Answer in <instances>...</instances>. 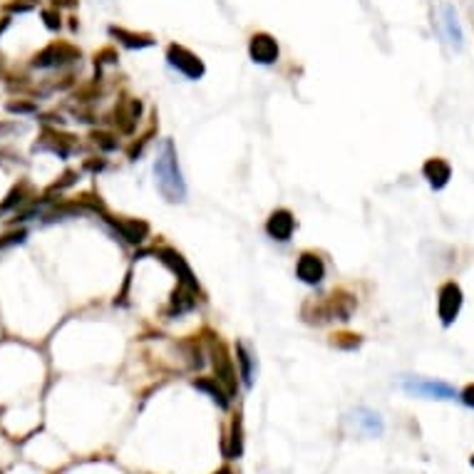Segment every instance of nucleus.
<instances>
[{
    "label": "nucleus",
    "instance_id": "f257e3e1",
    "mask_svg": "<svg viewBox=\"0 0 474 474\" xmlns=\"http://www.w3.org/2000/svg\"><path fill=\"white\" fill-rule=\"evenodd\" d=\"M154 176H157L159 194L169 204H179L187 199V184H184V176H181L179 162H176V149L171 139L162 142L157 164H154Z\"/></svg>",
    "mask_w": 474,
    "mask_h": 474
},
{
    "label": "nucleus",
    "instance_id": "f03ea898",
    "mask_svg": "<svg viewBox=\"0 0 474 474\" xmlns=\"http://www.w3.org/2000/svg\"><path fill=\"white\" fill-rule=\"evenodd\" d=\"M402 388L410 395L427 397V400H454L459 392L452 385L442 383V380H422V378H402Z\"/></svg>",
    "mask_w": 474,
    "mask_h": 474
},
{
    "label": "nucleus",
    "instance_id": "7ed1b4c3",
    "mask_svg": "<svg viewBox=\"0 0 474 474\" xmlns=\"http://www.w3.org/2000/svg\"><path fill=\"white\" fill-rule=\"evenodd\" d=\"M72 60H79L77 47H72L70 43H52L35 55L33 65L35 68H60V65L72 63Z\"/></svg>",
    "mask_w": 474,
    "mask_h": 474
},
{
    "label": "nucleus",
    "instance_id": "20e7f679",
    "mask_svg": "<svg viewBox=\"0 0 474 474\" xmlns=\"http://www.w3.org/2000/svg\"><path fill=\"white\" fill-rule=\"evenodd\" d=\"M167 60H169V65L176 72H181L189 79H199L204 75V63L192 50H187V47L171 45L169 50H167Z\"/></svg>",
    "mask_w": 474,
    "mask_h": 474
},
{
    "label": "nucleus",
    "instance_id": "39448f33",
    "mask_svg": "<svg viewBox=\"0 0 474 474\" xmlns=\"http://www.w3.org/2000/svg\"><path fill=\"white\" fill-rule=\"evenodd\" d=\"M211 362H214V370H216V380H219L221 388L229 392V397L236 395L238 383H236V370L231 365V358L226 356V348L221 343L214 345V353H211Z\"/></svg>",
    "mask_w": 474,
    "mask_h": 474
},
{
    "label": "nucleus",
    "instance_id": "423d86ee",
    "mask_svg": "<svg viewBox=\"0 0 474 474\" xmlns=\"http://www.w3.org/2000/svg\"><path fill=\"white\" fill-rule=\"evenodd\" d=\"M437 308H440V318L442 326H452V321L459 316V308H462V291L454 283H445L440 288V300H437Z\"/></svg>",
    "mask_w": 474,
    "mask_h": 474
},
{
    "label": "nucleus",
    "instance_id": "0eeeda50",
    "mask_svg": "<svg viewBox=\"0 0 474 474\" xmlns=\"http://www.w3.org/2000/svg\"><path fill=\"white\" fill-rule=\"evenodd\" d=\"M350 425L356 429L358 435H365V437H380L383 435V418H380L378 412L367 410V407H358V410L350 412Z\"/></svg>",
    "mask_w": 474,
    "mask_h": 474
},
{
    "label": "nucleus",
    "instance_id": "6e6552de",
    "mask_svg": "<svg viewBox=\"0 0 474 474\" xmlns=\"http://www.w3.org/2000/svg\"><path fill=\"white\" fill-rule=\"evenodd\" d=\"M249 55H251V60L259 65H273L278 60L276 40L266 33L254 35V38H251V45H249Z\"/></svg>",
    "mask_w": 474,
    "mask_h": 474
},
{
    "label": "nucleus",
    "instance_id": "1a4fd4ad",
    "mask_svg": "<svg viewBox=\"0 0 474 474\" xmlns=\"http://www.w3.org/2000/svg\"><path fill=\"white\" fill-rule=\"evenodd\" d=\"M296 276L308 286H316L326 276V263L318 254H303L296 263Z\"/></svg>",
    "mask_w": 474,
    "mask_h": 474
},
{
    "label": "nucleus",
    "instance_id": "9d476101",
    "mask_svg": "<svg viewBox=\"0 0 474 474\" xmlns=\"http://www.w3.org/2000/svg\"><path fill=\"white\" fill-rule=\"evenodd\" d=\"M293 229H296V219L293 214L286 209L273 211V214L268 216V221H266V231H268L271 238H276V241H288V238L293 236Z\"/></svg>",
    "mask_w": 474,
    "mask_h": 474
},
{
    "label": "nucleus",
    "instance_id": "9b49d317",
    "mask_svg": "<svg viewBox=\"0 0 474 474\" xmlns=\"http://www.w3.org/2000/svg\"><path fill=\"white\" fill-rule=\"evenodd\" d=\"M353 311H356V298L348 293H333L330 298H328V303L323 305V321H328V318H335V321H348L350 316H353Z\"/></svg>",
    "mask_w": 474,
    "mask_h": 474
},
{
    "label": "nucleus",
    "instance_id": "f8f14e48",
    "mask_svg": "<svg viewBox=\"0 0 474 474\" xmlns=\"http://www.w3.org/2000/svg\"><path fill=\"white\" fill-rule=\"evenodd\" d=\"M139 112H142V102L130 100L114 112V122H117V127L125 132V135H130V132L135 130V122L139 119Z\"/></svg>",
    "mask_w": 474,
    "mask_h": 474
},
{
    "label": "nucleus",
    "instance_id": "ddd939ff",
    "mask_svg": "<svg viewBox=\"0 0 474 474\" xmlns=\"http://www.w3.org/2000/svg\"><path fill=\"white\" fill-rule=\"evenodd\" d=\"M112 221V219H109ZM114 229L122 234V238L130 243H142L144 236L149 234V226L144 221H135V219H122V221H112Z\"/></svg>",
    "mask_w": 474,
    "mask_h": 474
},
{
    "label": "nucleus",
    "instance_id": "4468645a",
    "mask_svg": "<svg viewBox=\"0 0 474 474\" xmlns=\"http://www.w3.org/2000/svg\"><path fill=\"white\" fill-rule=\"evenodd\" d=\"M194 388L201 390V392H206V395H209V400H214L216 405L221 407V410H226V407H229V400H231V397H229V392L221 388L219 380H216V378H201V380H197V383H194Z\"/></svg>",
    "mask_w": 474,
    "mask_h": 474
},
{
    "label": "nucleus",
    "instance_id": "2eb2a0df",
    "mask_svg": "<svg viewBox=\"0 0 474 474\" xmlns=\"http://www.w3.org/2000/svg\"><path fill=\"white\" fill-rule=\"evenodd\" d=\"M422 174L432 187L442 189L447 184V179H450V167H447L442 159H429V162L422 167Z\"/></svg>",
    "mask_w": 474,
    "mask_h": 474
},
{
    "label": "nucleus",
    "instance_id": "dca6fc26",
    "mask_svg": "<svg viewBox=\"0 0 474 474\" xmlns=\"http://www.w3.org/2000/svg\"><path fill=\"white\" fill-rule=\"evenodd\" d=\"M236 362L241 367V378H243V388H251L254 385V356H251V350L246 343H236Z\"/></svg>",
    "mask_w": 474,
    "mask_h": 474
},
{
    "label": "nucleus",
    "instance_id": "f3484780",
    "mask_svg": "<svg viewBox=\"0 0 474 474\" xmlns=\"http://www.w3.org/2000/svg\"><path fill=\"white\" fill-rule=\"evenodd\" d=\"M445 28H447V40H450L452 47H462V30H459V23H457V15H454V10H452L450 6L445 8Z\"/></svg>",
    "mask_w": 474,
    "mask_h": 474
},
{
    "label": "nucleus",
    "instance_id": "a211bd4d",
    "mask_svg": "<svg viewBox=\"0 0 474 474\" xmlns=\"http://www.w3.org/2000/svg\"><path fill=\"white\" fill-rule=\"evenodd\" d=\"M109 35L117 40H122L127 47H147L152 45V40L147 38V35H135V33H127V30L122 28H109Z\"/></svg>",
    "mask_w": 474,
    "mask_h": 474
},
{
    "label": "nucleus",
    "instance_id": "6ab92c4d",
    "mask_svg": "<svg viewBox=\"0 0 474 474\" xmlns=\"http://www.w3.org/2000/svg\"><path fill=\"white\" fill-rule=\"evenodd\" d=\"M241 450H243V445H241V420H236L234 427H231V447L226 450V454H229L231 459H238L241 457Z\"/></svg>",
    "mask_w": 474,
    "mask_h": 474
},
{
    "label": "nucleus",
    "instance_id": "aec40b11",
    "mask_svg": "<svg viewBox=\"0 0 474 474\" xmlns=\"http://www.w3.org/2000/svg\"><path fill=\"white\" fill-rule=\"evenodd\" d=\"M25 236H28V234H25V231H13V234H6V236L0 238V254H3V251H6V249H10V246H17V243H23V241H25Z\"/></svg>",
    "mask_w": 474,
    "mask_h": 474
},
{
    "label": "nucleus",
    "instance_id": "412c9836",
    "mask_svg": "<svg viewBox=\"0 0 474 474\" xmlns=\"http://www.w3.org/2000/svg\"><path fill=\"white\" fill-rule=\"evenodd\" d=\"M25 192H28V184H25V181H23L20 187H15L10 194H8V199H6V201H3V209H13L15 204H20V201H23V194H25Z\"/></svg>",
    "mask_w": 474,
    "mask_h": 474
},
{
    "label": "nucleus",
    "instance_id": "4be33fe9",
    "mask_svg": "<svg viewBox=\"0 0 474 474\" xmlns=\"http://www.w3.org/2000/svg\"><path fill=\"white\" fill-rule=\"evenodd\" d=\"M92 139H95L102 149H114V147H117V142H109L112 137L105 135V132H95V135H92Z\"/></svg>",
    "mask_w": 474,
    "mask_h": 474
},
{
    "label": "nucleus",
    "instance_id": "5701e85b",
    "mask_svg": "<svg viewBox=\"0 0 474 474\" xmlns=\"http://www.w3.org/2000/svg\"><path fill=\"white\" fill-rule=\"evenodd\" d=\"M43 17H45V25H47L50 30H57V28H60V15H57L55 10H45V13H43Z\"/></svg>",
    "mask_w": 474,
    "mask_h": 474
},
{
    "label": "nucleus",
    "instance_id": "b1692460",
    "mask_svg": "<svg viewBox=\"0 0 474 474\" xmlns=\"http://www.w3.org/2000/svg\"><path fill=\"white\" fill-rule=\"evenodd\" d=\"M459 400H462L464 405L472 407V410H474V385H469V388H464L462 392H459Z\"/></svg>",
    "mask_w": 474,
    "mask_h": 474
},
{
    "label": "nucleus",
    "instance_id": "393cba45",
    "mask_svg": "<svg viewBox=\"0 0 474 474\" xmlns=\"http://www.w3.org/2000/svg\"><path fill=\"white\" fill-rule=\"evenodd\" d=\"M8 109H10V112H33V107H30V105H20V102H10V105H8Z\"/></svg>",
    "mask_w": 474,
    "mask_h": 474
},
{
    "label": "nucleus",
    "instance_id": "a878e982",
    "mask_svg": "<svg viewBox=\"0 0 474 474\" xmlns=\"http://www.w3.org/2000/svg\"><path fill=\"white\" fill-rule=\"evenodd\" d=\"M216 474H231V472H229V469H221V472H216Z\"/></svg>",
    "mask_w": 474,
    "mask_h": 474
},
{
    "label": "nucleus",
    "instance_id": "bb28decb",
    "mask_svg": "<svg viewBox=\"0 0 474 474\" xmlns=\"http://www.w3.org/2000/svg\"><path fill=\"white\" fill-rule=\"evenodd\" d=\"M469 462H472V467H474V454H472V459H469Z\"/></svg>",
    "mask_w": 474,
    "mask_h": 474
}]
</instances>
